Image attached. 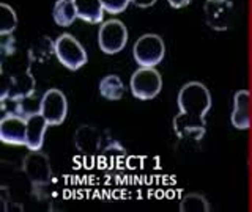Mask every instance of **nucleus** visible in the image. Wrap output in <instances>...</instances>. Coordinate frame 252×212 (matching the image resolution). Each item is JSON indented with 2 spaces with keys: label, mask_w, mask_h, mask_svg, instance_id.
<instances>
[{
  "label": "nucleus",
  "mask_w": 252,
  "mask_h": 212,
  "mask_svg": "<svg viewBox=\"0 0 252 212\" xmlns=\"http://www.w3.org/2000/svg\"><path fill=\"white\" fill-rule=\"evenodd\" d=\"M0 47H2L3 58H6L8 55H13L16 52L14 36L13 35H5V36H2V44H0Z\"/></svg>",
  "instance_id": "obj_21"
},
{
  "label": "nucleus",
  "mask_w": 252,
  "mask_h": 212,
  "mask_svg": "<svg viewBox=\"0 0 252 212\" xmlns=\"http://www.w3.org/2000/svg\"><path fill=\"white\" fill-rule=\"evenodd\" d=\"M158 0H131L132 5H136L137 8H150L153 6Z\"/></svg>",
  "instance_id": "obj_22"
},
{
  "label": "nucleus",
  "mask_w": 252,
  "mask_h": 212,
  "mask_svg": "<svg viewBox=\"0 0 252 212\" xmlns=\"http://www.w3.org/2000/svg\"><path fill=\"white\" fill-rule=\"evenodd\" d=\"M52 18L59 27H69L77 18L73 0H57L52 10Z\"/></svg>",
  "instance_id": "obj_16"
},
{
  "label": "nucleus",
  "mask_w": 252,
  "mask_h": 212,
  "mask_svg": "<svg viewBox=\"0 0 252 212\" xmlns=\"http://www.w3.org/2000/svg\"><path fill=\"white\" fill-rule=\"evenodd\" d=\"M178 113L173 118V131L178 138L200 141L207 132V115L211 108V94L200 82H188L178 91Z\"/></svg>",
  "instance_id": "obj_1"
},
{
  "label": "nucleus",
  "mask_w": 252,
  "mask_h": 212,
  "mask_svg": "<svg viewBox=\"0 0 252 212\" xmlns=\"http://www.w3.org/2000/svg\"><path fill=\"white\" fill-rule=\"evenodd\" d=\"M77 18L90 24H101L104 18V6L101 0H73Z\"/></svg>",
  "instance_id": "obj_14"
},
{
  "label": "nucleus",
  "mask_w": 252,
  "mask_h": 212,
  "mask_svg": "<svg viewBox=\"0 0 252 212\" xmlns=\"http://www.w3.org/2000/svg\"><path fill=\"white\" fill-rule=\"evenodd\" d=\"M232 124L235 129L246 131L251 128V94L248 90H240L233 96Z\"/></svg>",
  "instance_id": "obj_12"
},
{
  "label": "nucleus",
  "mask_w": 252,
  "mask_h": 212,
  "mask_svg": "<svg viewBox=\"0 0 252 212\" xmlns=\"http://www.w3.org/2000/svg\"><path fill=\"white\" fill-rule=\"evenodd\" d=\"M18 27V16L10 5L0 3V35H11Z\"/></svg>",
  "instance_id": "obj_18"
},
{
  "label": "nucleus",
  "mask_w": 252,
  "mask_h": 212,
  "mask_svg": "<svg viewBox=\"0 0 252 212\" xmlns=\"http://www.w3.org/2000/svg\"><path fill=\"white\" fill-rule=\"evenodd\" d=\"M54 43H55V55H57L59 61L66 69L77 71L87 63V52L84 49V46L73 35L63 33Z\"/></svg>",
  "instance_id": "obj_5"
},
{
  "label": "nucleus",
  "mask_w": 252,
  "mask_h": 212,
  "mask_svg": "<svg viewBox=\"0 0 252 212\" xmlns=\"http://www.w3.org/2000/svg\"><path fill=\"white\" fill-rule=\"evenodd\" d=\"M38 52V55L35 57V60H46L49 55L55 53V43H52L49 38L47 36H43L39 41H36L33 46L30 47V51H29V57H32V55H35ZM33 60V61H35Z\"/></svg>",
  "instance_id": "obj_19"
},
{
  "label": "nucleus",
  "mask_w": 252,
  "mask_h": 212,
  "mask_svg": "<svg viewBox=\"0 0 252 212\" xmlns=\"http://www.w3.org/2000/svg\"><path fill=\"white\" fill-rule=\"evenodd\" d=\"M112 137H106V132L94 126L82 124L74 133V145L82 154H98L106 151Z\"/></svg>",
  "instance_id": "obj_9"
},
{
  "label": "nucleus",
  "mask_w": 252,
  "mask_h": 212,
  "mask_svg": "<svg viewBox=\"0 0 252 212\" xmlns=\"http://www.w3.org/2000/svg\"><path fill=\"white\" fill-rule=\"evenodd\" d=\"M181 212H208L210 203L200 193H188L180 201Z\"/></svg>",
  "instance_id": "obj_17"
},
{
  "label": "nucleus",
  "mask_w": 252,
  "mask_h": 212,
  "mask_svg": "<svg viewBox=\"0 0 252 212\" xmlns=\"http://www.w3.org/2000/svg\"><path fill=\"white\" fill-rule=\"evenodd\" d=\"M0 140L6 145L26 146L27 143V121L18 113H6L0 120Z\"/></svg>",
  "instance_id": "obj_11"
},
{
  "label": "nucleus",
  "mask_w": 252,
  "mask_h": 212,
  "mask_svg": "<svg viewBox=\"0 0 252 212\" xmlns=\"http://www.w3.org/2000/svg\"><path fill=\"white\" fill-rule=\"evenodd\" d=\"M36 82L30 73V63L21 69L19 73H14L11 77H5V86L2 91V102L13 101L19 102L22 99L32 98L35 93Z\"/></svg>",
  "instance_id": "obj_7"
},
{
  "label": "nucleus",
  "mask_w": 252,
  "mask_h": 212,
  "mask_svg": "<svg viewBox=\"0 0 252 212\" xmlns=\"http://www.w3.org/2000/svg\"><path fill=\"white\" fill-rule=\"evenodd\" d=\"M27 121V143L26 146L30 149V151H39L44 145V133L47 129V121L44 120V116L35 112L30 113L29 116H26Z\"/></svg>",
  "instance_id": "obj_13"
},
{
  "label": "nucleus",
  "mask_w": 252,
  "mask_h": 212,
  "mask_svg": "<svg viewBox=\"0 0 252 212\" xmlns=\"http://www.w3.org/2000/svg\"><path fill=\"white\" fill-rule=\"evenodd\" d=\"M99 94L107 101H120L125 94L122 79L115 74H107L99 82Z\"/></svg>",
  "instance_id": "obj_15"
},
{
  "label": "nucleus",
  "mask_w": 252,
  "mask_h": 212,
  "mask_svg": "<svg viewBox=\"0 0 252 212\" xmlns=\"http://www.w3.org/2000/svg\"><path fill=\"white\" fill-rule=\"evenodd\" d=\"M205 21L213 30L224 31L232 27L233 3L230 0H207L203 6Z\"/></svg>",
  "instance_id": "obj_10"
},
{
  "label": "nucleus",
  "mask_w": 252,
  "mask_h": 212,
  "mask_svg": "<svg viewBox=\"0 0 252 212\" xmlns=\"http://www.w3.org/2000/svg\"><path fill=\"white\" fill-rule=\"evenodd\" d=\"M126 43H128V28L122 21L110 19L101 24L98 31V44L102 52L107 55L118 53L125 49Z\"/></svg>",
  "instance_id": "obj_6"
},
{
  "label": "nucleus",
  "mask_w": 252,
  "mask_h": 212,
  "mask_svg": "<svg viewBox=\"0 0 252 212\" xmlns=\"http://www.w3.org/2000/svg\"><path fill=\"white\" fill-rule=\"evenodd\" d=\"M39 113L44 116L49 126H59L66 120L68 101L66 96L57 88L47 90L39 99Z\"/></svg>",
  "instance_id": "obj_8"
},
{
  "label": "nucleus",
  "mask_w": 252,
  "mask_h": 212,
  "mask_svg": "<svg viewBox=\"0 0 252 212\" xmlns=\"http://www.w3.org/2000/svg\"><path fill=\"white\" fill-rule=\"evenodd\" d=\"M22 171L30 181L33 195L38 198H43L44 188L52 181V167L47 154L41 153V149L39 151H30L22 159Z\"/></svg>",
  "instance_id": "obj_2"
},
{
  "label": "nucleus",
  "mask_w": 252,
  "mask_h": 212,
  "mask_svg": "<svg viewBox=\"0 0 252 212\" xmlns=\"http://www.w3.org/2000/svg\"><path fill=\"white\" fill-rule=\"evenodd\" d=\"M131 91L132 96L139 101H150L155 99L161 93L162 79L161 74L155 68L140 66L137 71H134L131 76Z\"/></svg>",
  "instance_id": "obj_4"
},
{
  "label": "nucleus",
  "mask_w": 252,
  "mask_h": 212,
  "mask_svg": "<svg viewBox=\"0 0 252 212\" xmlns=\"http://www.w3.org/2000/svg\"><path fill=\"white\" fill-rule=\"evenodd\" d=\"M172 8H185L186 5L191 3V0H167Z\"/></svg>",
  "instance_id": "obj_23"
},
{
  "label": "nucleus",
  "mask_w": 252,
  "mask_h": 212,
  "mask_svg": "<svg viewBox=\"0 0 252 212\" xmlns=\"http://www.w3.org/2000/svg\"><path fill=\"white\" fill-rule=\"evenodd\" d=\"M132 55L136 63L145 68H155L164 60L165 44L159 35L145 33L142 35L132 47Z\"/></svg>",
  "instance_id": "obj_3"
},
{
  "label": "nucleus",
  "mask_w": 252,
  "mask_h": 212,
  "mask_svg": "<svg viewBox=\"0 0 252 212\" xmlns=\"http://www.w3.org/2000/svg\"><path fill=\"white\" fill-rule=\"evenodd\" d=\"M104 11L109 14H120L123 13L128 5L131 3V0H101Z\"/></svg>",
  "instance_id": "obj_20"
}]
</instances>
